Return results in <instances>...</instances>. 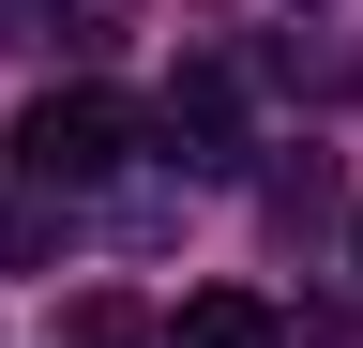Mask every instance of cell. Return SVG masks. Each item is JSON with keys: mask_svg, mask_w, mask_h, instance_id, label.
Returning a JSON list of instances; mask_svg holds the SVG:
<instances>
[{"mask_svg": "<svg viewBox=\"0 0 363 348\" xmlns=\"http://www.w3.org/2000/svg\"><path fill=\"white\" fill-rule=\"evenodd\" d=\"M121 152H136V106H121V91H30V121H16L30 197H91V182H121Z\"/></svg>", "mask_w": 363, "mask_h": 348, "instance_id": "cell-1", "label": "cell"}, {"mask_svg": "<svg viewBox=\"0 0 363 348\" xmlns=\"http://www.w3.org/2000/svg\"><path fill=\"white\" fill-rule=\"evenodd\" d=\"M167 152H182V182H227V167H242V121H227V76H182V91H167Z\"/></svg>", "mask_w": 363, "mask_h": 348, "instance_id": "cell-2", "label": "cell"}, {"mask_svg": "<svg viewBox=\"0 0 363 348\" xmlns=\"http://www.w3.org/2000/svg\"><path fill=\"white\" fill-rule=\"evenodd\" d=\"M167 348H288V318H272L257 288H197V303L167 318Z\"/></svg>", "mask_w": 363, "mask_h": 348, "instance_id": "cell-3", "label": "cell"}, {"mask_svg": "<svg viewBox=\"0 0 363 348\" xmlns=\"http://www.w3.org/2000/svg\"><path fill=\"white\" fill-rule=\"evenodd\" d=\"M30 16H76L61 46H106V16H121V0H30Z\"/></svg>", "mask_w": 363, "mask_h": 348, "instance_id": "cell-4", "label": "cell"}, {"mask_svg": "<svg viewBox=\"0 0 363 348\" xmlns=\"http://www.w3.org/2000/svg\"><path fill=\"white\" fill-rule=\"evenodd\" d=\"M348 242H363V228H348Z\"/></svg>", "mask_w": 363, "mask_h": 348, "instance_id": "cell-5", "label": "cell"}]
</instances>
